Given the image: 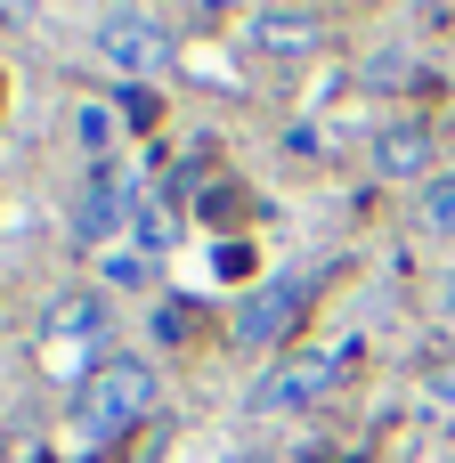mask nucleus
<instances>
[{"label":"nucleus","mask_w":455,"mask_h":463,"mask_svg":"<svg viewBox=\"0 0 455 463\" xmlns=\"http://www.w3.org/2000/svg\"><path fill=\"white\" fill-rule=\"evenodd\" d=\"M155 407V366L147 358H106L73 391V456H106L122 431H138Z\"/></svg>","instance_id":"obj_1"},{"label":"nucleus","mask_w":455,"mask_h":463,"mask_svg":"<svg viewBox=\"0 0 455 463\" xmlns=\"http://www.w3.org/2000/svg\"><path fill=\"white\" fill-rule=\"evenodd\" d=\"M318 285H326V269H285V277L252 285V293L236 301V317H228L236 350H277V342L309 317V293H318Z\"/></svg>","instance_id":"obj_2"},{"label":"nucleus","mask_w":455,"mask_h":463,"mask_svg":"<svg viewBox=\"0 0 455 463\" xmlns=\"http://www.w3.org/2000/svg\"><path fill=\"white\" fill-rule=\"evenodd\" d=\"M98 57L114 73H155V65H171V33L147 8H114V16H98Z\"/></svg>","instance_id":"obj_3"},{"label":"nucleus","mask_w":455,"mask_h":463,"mask_svg":"<svg viewBox=\"0 0 455 463\" xmlns=\"http://www.w3.org/2000/svg\"><path fill=\"white\" fill-rule=\"evenodd\" d=\"M130 212H138V187H130L114 163H98V171L81 179V195H73V244H106V236H122Z\"/></svg>","instance_id":"obj_4"},{"label":"nucleus","mask_w":455,"mask_h":463,"mask_svg":"<svg viewBox=\"0 0 455 463\" xmlns=\"http://www.w3.org/2000/svg\"><path fill=\"white\" fill-rule=\"evenodd\" d=\"M98 342H106V301H73V309L49 326V374H57V383H90V374L106 366Z\"/></svg>","instance_id":"obj_5"},{"label":"nucleus","mask_w":455,"mask_h":463,"mask_svg":"<svg viewBox=\"0 0 455 463\" xmlns=\"http://www.w3.org/2000/svg\"><path fill=\"white\" fill-rule=\"evenodd\" d=\"M334 383H342V358H285L277 374L252 383V407L261 415H301V407L334 399Z\"/></svg>","instance_id":"obj_6"},{"label":"nucleus","mask_w":455,"mask_h":463,"mask_svg":"<svg viewBox=\"0 0 455 463\" xmlns=\"http://www.w3.org/2000/svg\"><path fill=\"white\" fill-rule=\"evenodd\" d=\"M244 41L269 49V57H301V49H318V16L309 8H252L244 16Z\"/></svg>","instance_id":"obj_7"},{"label":"nucleus","mask_w":455,"mask_h":463,"mask_svg":"<svg viewBox=\"0 0 455 463\" xmlns=\"http://www.w3.org/2000/svg\"><path fill=\"white\" fill-rule=\"evenodd\" d=\"M374 163H383V171H423V163H431V138H423V130H383V138H374Z\"/></svg>","instance_id":"obj_8"},{"label":"nucleus","mask_w":455,"mask_h":463,"mask_svg":"<svg viewBox=\"0 0 455 463\" xmlns=\"http://www.w3.org/2000/svg\"><path fill=\"white\" fill-rule=\"evenodd\" d=\"M415 220H423V236H455V171H440V179L423 187Z\"/></svg>","instance_id":"obj_9"},{"label":"nucleus","mask_w":455,"mask_h":463,"mask_svg":"<svg viewBox=\"0 0 455 463\" xmlns=\"http://www.w3.org/2000/svg\"><path fill=\"white\" fill-rule=\"evenodd\" d=\"M440 309H448V317H455V277H448V285H440Z\"/></svg>","instance_id":"obj_10"}]
</instances>
